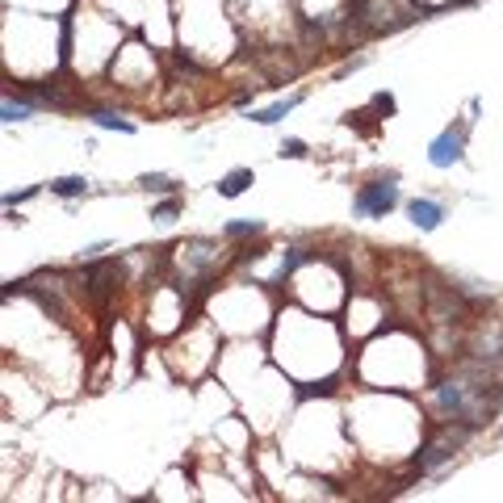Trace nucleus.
<instances>
[{
  "label": "nucleus",
  "mask_w": 503,
  "mask_h": 503,
  "mask_svg": "<svg viewBox=\"0 0 503 503\" xmlns=\"http://www.w3.org/2000/svg\"><path fill=\"white\" fill-rule=\"evenodd\" d=\"M356 214H365V218H382V214H390L395 206H399V189H395V176H386L382 185H365L361 193H356Z\"/></svg>",
  "instance_id": "obj_1"
},
{
  "label": "nucleus",
  "mask_w": 503,
  "mask_h": 503,
  "mask_svg": "<svg viewBox=\"0 0 503 503\" xmlns=\"http://www.w3.org/2000/svg\"><path fill=\"white\" fill-rule=\"evenodd\" d=\"M461 147H465V131L457 126H449V131H440L436 139H432V147H428V160H432V168H453L457 160H461Z\"/></svg>",
  "instance_id": "obj_2"
},
{
  "label": "nucleus",
  "mask_w": 503,
  "mask_h": 503,
  "mask_svg": "<svg viewBox=\"0 0 503 503\" xmlns=\"http://www.w3.org/2000/svg\"><path fill=\"white\" fill-rule=\"evenodd\" d=\"M407 214H411V222H415L420 231H436L440 218H445V206L432 201V197H415V201H407Z\"/></svg>",
  "instance_id": "obj_3"
},
{
  "label": "nucleus",
  "mask_w": 503,
  "mask_h": 503,
  "mask_svg": "<svg viewBox=\"0 0 503 503\" xmlns=\"http://www.w3.org/2000/svg\"><path fill=\"white\" fill-rule=\"evenodd\" d=\"M461 440V436H457ZM457 440H445V445H424V453H420V474H432L436 465H445L449 457H453V449H457Z\"/></svg>",
  "instance_id": "obj_4"
},
{
  "label": "nucleus",
  "mask_w": 503,
  "mask_h": 503,
  "mask_svg": "<svg viewBox=\"0 0 503 503\" xmlns=\"http://www.w3.org/2000/svg\"><path fill=\"white\" fill-rule=\"evenodd\" d=\"M298 105H302V97H286V101H277V105H269V109H261V113H252V122H261V126H277V122H281V117H290Z\"/></svg>",
  "instance_id": "obj_5"
},
{
  "label": "nucleus",
  "mask_w": 503,
  "mask_h": 503,
  "mask_svg": "<svg viewBox=\"0 0 503 503\" xmlns=\"http://www.w3.org/2000/svg\"><path fill=\"white\" fill-rule=\"evenodd\" d=\"M247 185H252V168H235V172H226V176L218 181V193H222V197H239Z\"/></svg>",
  "instance_id": "obj_6"
},
{
  "label": "nucleus",
  "mask_w": 503,
  "mask_h": 503,
  "mask_svg": "<svg viewBox=\"0 0 503 503\" xmlns=\"http://www.w3.org/2000/svg\"><path fill=\"white\" fill-rule=\"evenodd\" d=\"M92 122L101 126V131H122V135H131V131H135V126L126 122L122 113H113V109H97V113H92Z\"/></svg>",
  "instance_id": "obj_7"
},
{
  "label": "nucleus",
  "mask_w": 503,
  "mask_h": 503,
  "mask_svg": "<svg viewBox=\"0 0 503 503\" xmlns=\"http://www.w3.org/2000/svg\"><path fill=\"white\" fill-rule=\"evenodd\" d=\"M51 193H59V197H80V193H88V181H84V176H59V181H51Z\"/></svg>",
  "instance_id": "obj_8"
},
{
  "label": "nucleus",
  "mask_w": 503,
  "mask_h": 503,
  "mask_svg": "<svg viewBox=\"0 0 503 503\" xmlns=\"http://www.w3.org/2000/svg\"><path fill=\"white\" fill-rule=\"evenodd\" d=\"M0 113H5V122H26L34 109H30L26 101H13V97H5V109H0Z\"/></svg>",
  "instance_id": "obj_9"
},
{
  "label": "nucleus",
  "mask_w": 503,
  "mask_h": 503,
  "mask_svg": "<svg viewBox=\"0 0 503 503\" xmlns=\"http://www.w3.org/2000/svg\"><path fill=\"white\" fill-rule=\"evenodd\" d=\"M139 185H143L147 193H168V189H172V181H168L164 172H147V176H139Z\"/></svg>",
  "instance_id": "obj_10"
},
{
  "label": "nucleus",
  "mask_w": 503,
  "mask_h": 503,
  "mask_svg": "<svg viewBox=\"0 0 503 503\" xmlns=\"http://www.w3.org/2000/svg\"><path fill=\"white\" fill-rule=\"evenodd\" d=\"M256 231H261V222L252 218V222H226L222 235H226V239H243V235H256Z\"/></svg>",
  "instance_id": "obj_11"
},
{
  "label": "nucleus",
  "mask_w": 503,
  "mask_h": 503,
  "mask_svg": "<svg viewBox=\"0 0 503 503\" xmlns=\"http://www.w3.org/2000/svg\"><path fill=\"white\" fill-rule=\"evenodd\" d=\"M302 261H306V252H298V247H294L290 256H281V269H277V273H281V277H290V273H294V269H298Z\"/></svg>",
  "instance_id": "obj_12"
},
{
  "label": "nucleus",
  "mask_w": 503,
  "mask_h": 503,
  "mask_svg": "<svg viewBox=\"0 0 503 503\" xmlns=\"http://www.w3.org/2000/svg\"><path fill=\"white\" fill-rule=\"evenodd\" d=\"M281 156H286V160H302V156H306V143H302V139H286V143H281Z\"/></svg>",
  "instance_id": "obj_13"
},
{
  "label": "nucleus",
  "mask_w": 503,
  "mask_h": 503,
  "mask_svg": "<svg viewBox=\"0 0 503 503\" xmlns=\"http://www.w3.org/2000/svg\"><path fill=\"white\" fill-rule=\"evenodd\" d=\"M151 218H160V222H172V218H176V201H164V206H160Z\"/></svg>",
  "instance_id": "obj_14"
},
{
  "label": "nucleus",
  "mask_w": 503,
  "mask_h": 503,
  "mask_svg": "<svg viewBox=\"0 0 503 503\" xmlns=\"http://www.w3.org/2000/svg\"><path fill=\"white\" fill-rule=\"evenodd\" d=\"M101 252H105V243H88V247H84V256H88V261H97Z\"/></svg>",
  "instance_id": "obj_15"
}]
</instances>
